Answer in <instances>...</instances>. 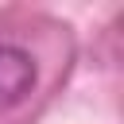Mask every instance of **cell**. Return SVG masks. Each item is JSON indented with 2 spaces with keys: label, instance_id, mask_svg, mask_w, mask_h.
<instances>
[{
  "label": "cell",
  "instance_id": "6da1fadb",
  "mask_svg": "<svg viewBox=\"0 0 124 124\" xmlns=\"http://www.w3.org/2000/svg\"><path fill=\"white\" fill-rule=\"evenodd\" d=\"M35 78H39L35 58L16 43H0V112L27 101L35 89Z\"/></svg>",
  "mask_w": 124,
  "mask_h": 124
}]
</instances>
